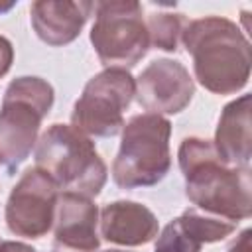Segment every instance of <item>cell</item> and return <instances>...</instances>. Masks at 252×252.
<instances>
[{"label": "cell", "mask_w": 252, "mask_h": 252, "mask_svg": "<svg viewBox=\"0 0 252 252\" xmlns=\"http://www.w3.org/2000/svg\"><path fill=\"white\" fill-rule=\"evenodd\" d=\"M91 43L104 69H132L150 49L142 6L134 0L94 2Z\"/></svg>", "instance_id": "6"}, {"label": "cell", "mask_w": 252, "mask_h": 252, "mask_svg": "<svg viewBox=\"0 0 252 252\" xmlns=\"http://www.w3.org/2000/svg\"><path fill=\"white\" fill-rule=\"evenodd\" d=\"M171 122L165 116L142 112L132 116L112 161V179L122 189L158 185L171 167Z\"/></svg>", "instance_id": "4"}, {"label": "cell", "mask_w": 252, "mask_h": 252, "mask_svg": "<svg viewBox=\"0 0 252 252\" xmlns=\"http://www.w3.org/2000/svg\"><path fill=\"white\" fill-rule=\"evenodd\" d=\"M136 96V79L126 69H102L85 85L71 112V126L85 136L112 138L124 128V110Z\"/></svg>", "instance_id": "7"}, {"label": "cell", "mask_w": 252, "mask_h": 252, "mask_svg": "<svg viewBox=\"0 0 252 252\" xmlns=\"http://www.w3.org/2000/svg\"><path fill=\"white\" fill-rule=\"evenodd\" d=\"M14 63V45L8 37L0 35V79L12 69Z\"/></svg>", "instance_id": "17"}, {"label": "cell", "mask_w": 252, "mask_h": 252, "mask_svg": "<svg viewBox=\"0 0 252 252\" xmlns=\"http://www.w3.org/2000/svg\"><path fill=\"white\" fill-rule=\"evenodd\" d=\"M185 179V197L195 209L240 222L252 215L250 167H232L220 159L211 140L189 136L177 152Z\"/></svg>", "instance_id": "1"}, {"label": "cell", "mask_w": 252, "mask_h": 252, "mask_svg": "<svg viewBox=\"0 0 252 252\" xmlns=\"http://www.w3.org/2000/svg\"><path fill=\"white\" fill-rule=\"evenodd\" d=\"M150 45L161 51H177L185 28V16L177 12H154L146 20Z\"/></svg>", "instance_id": "15"}, {"label": "cell", "mask_w": 252, "mask_h": 252, "mask_svg": "<svg viewBox=\"0 0 252 252\" xmlns=\"http://www.w3.org/2000/svg\"><path fill=\"white\" fill-rule=\"evenodd\" d=\"M53 100V87L41 77H18L6 87L0 106V158L10 173L35 148Z\"/></svg>", "instance_id": "5"}, {"label": "cell", "mask_w": 252, "mask_h": 252, "mask_svg": "<svg viewBox=\"0 0 252 252\" xmlns=\"http://www.w3.org/2000/svg\"><path fill=\"white\" fill-rule=\"evenodd\" d=\"M0 242H2V240H0Z\"/></svg>", "instance_id": "23"}, {"label": "cell", "mask_w": 252, "mask_h": 252, "mask_svg": "<svg viewBox=\"0 0 252 252\" xmlns=\"http://www.w3.org/2000/svg\"><path fill=\"white\" fill-rule=\"evenodd\" d=\"M183 47L193 59L195 79L213 94H236L250 79V41L242 30L220 16H205L185 24Z\"/></svg>", "instance_id": "2"}, {"label": "cell", "mask_w": 252, "mask_h": 252, "mask_svg": "<svg viewBox=\"0 0 252 252\" xmlns=\"http://www.w3.org/2000/svg\"><path fill=\"white\" fill-rule=\"evenodd\" d=\"M98 207L91 197L63 191L53 222V252H96Z\"/></svg>", "instance_id": "10"}, {"label": "cell", "mask_w": 252, "mask_h": 252, "mask_svg": "<svg viewBox=\"0 0 252 252\" xmlns=\"http://www.w3.org/2000/svg\"><path fill=\"white\" fill-rule=\"evenodd\" d=\"M0 252H37L33 246L18 240H2L0 242Z\"/></svg>", "instance_id": "19"}, {"label": "cell", "mask_w": 252, "mask_h": 252, "mask_svg": "<svg viewBox=\"0 0 252 252\" xmlns=\"http://www.w3.org/2000/svg\"><path fill=\"white\" fill-rule=\"evenodd\" d=\"M93 10L94 4L87 0H37L30 6V20L43 43L61 47L79 37Z\"/></svg>", "instance_id": "11"}, {"label": "cell", "mask_w": 252, "mask_h": 252, "mask_svg": "<svg viewBox=\"0 0 252 252\" xmlns=\"http://www.w3.org/2000/svg\"><path fill=\"white\" fill-rule=\"evenodd\" d=\"M179 220L185 224V228L201 242V244H213V242H220L226 236H230L236 230V222L213 217L209 213H203L195 207L185 209L179 215Z\"/></svg>", "instance_id": "14"}, {"label": "cell", "mask_w": 252, "mask_h": 252, "mask_svg": "<svg viewBox=\"0 0 252 252\" xmlns=\"http://www.w3.org/2000/svg\"><path fill=\"white\" fill-rule=\"evenodd\" d=\"M250 236H252V230H250V228H244V230L236 236V240H232V244L228 246L226 252H252Z\"/></svg>", "instance_id": "18"}, {"label": "cell", "mask_w": 252, "mask_h": 252, "mask_svg": "<svg viewBox=\"0 0 252 252\" xmlns=\"http://www.w3.org/2000/svg\"><path fill=\"white\" fill-rule=\"evenodd\" d=\"M250 94L230 100L217 122L213 146L220 159L232 167H250L252 134H250Z\"/></svg>", "instance_id": "13"}, {"label": "cell", "mask_w": 252, "mask_h": 252, "mask_svg": "<svg viewBox=\"0 0 252 252\" xmlns=\"http://www.w3.org/2000/svg\"><path fill=\"white\" fill-rule=\"evenodd\" d=\"M195 83L181 61L156 59L136 79V100L152 114H179L189 106Z\"/></svg>", "instance_id": "9"}, {"label": "cell", "mask_w": 252, "mask_h": 252, "mask_svg": "<svg viewBox=\"0 0 252 252\" xmlns=\"http://www.w3.org/2000/svg\"><path fill=\"white\" fill-rule=\"evenodd\" d=\"M102 252H130V250H120V248H112V250H102Z\"/></svg>", "instance_id": "21"}, {"label": "cell", "mask_w": 252, "mask_h": 252, "mask_svg": "<svg viewBox=\"0 0 252 252\" xmlns=\"http://www.w3.org/2000/svg\"><path fill=\"white\" fill-rule=\"evenodd\" d=\"M100 236L118 246H142L158 236V217L142 203L112 201L98 211Z\"/></svg>", "instance_id": "12"}, {"label": "cell", "mask_w": 252, "mask_h": 252, "mask_svg": "<svg viewBox=\"0 0 252 252\" xmlns=\"http://www.w3.org/2000/svg\"><path fill=\"white\" fill-rule=\"evenodd\" d=\"M0 161H2V158H0Z\"/></svg>", "instance_id": "22"}, {"label": "cell", "mask_w": 252, "mask_h": 252, "mask_svg": "<svg viewBox=\"0 0 252 252\" xmlns=\"http://www.w3.org/2000/svg\"><path fill=\"white\" fill-rule=\"evenodd\" d=\"M201 248L203 244L185 228L177 217L169 220L158 234L154 252H201Z\"/></svg>", "instance_id": "16"}, {"label": "cell", "mask_w": 252, "mask_h": 252, "mask_svg": "<svg viewBox=\"0 0 252 252\" xmlns=\"http://www.w3.org/2000/svg\"><path fill=\"white\" fill-rule=\"evenodd\" d=\"M14 6H16V2H0V14H6V12H10Z\"/></svg>", "instance_id": "20"}, {"label": "cell", "mask_w": 252, "mask_h": 252, "mask_svg": "<svg viewBox=\"0 0 252 252\" xmlns=\"http://www.w3.org/2000/svg\"><path fill=\"white\" fill-rule=\"evenodd\" d=\"M35 167L57 185V189L96 197L108 177L106 163L94 142L71 124H51L35 144Z\"/></svg>", "instance_id": "3"}, {"label": "cell", "mask_w": 252, "mask_h": 252, "mask_svg": "<svg viewBox=\"0 0 252 252\" xmlns=\"http://www.w3.org/2000/svg\"><path fill=\"white\" fill-rule=\"evenodd\" d=\"M59 201L57 185L39 167H30L12 187L4 219L12 234L24 238L45 236L55 222Z\"/></svg>", "instance_id": "8"}]
</instances>
